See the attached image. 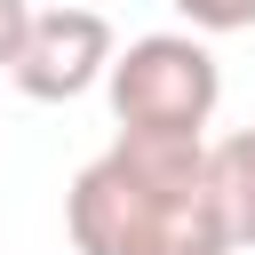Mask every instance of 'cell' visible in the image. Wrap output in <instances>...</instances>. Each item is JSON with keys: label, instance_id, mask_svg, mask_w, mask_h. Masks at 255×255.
<instances>
[{"label": "cell", "instance_id": "obj_1", "mask_svg": "<svg viewBox=\"0 0 255 255\" xmlns=\"http://www.w3.org/2000/svg\"><path fill=\"white\" fill-rule=\"evenodd\" d=\"M64 231L80 255H231L207 135L120 128L64 191Z\"/></svg>", "mask_w": 255, "mask_h": 255}, {"label": "cell", "instance_id": "obj_2", "mask_svg": "<svg viewBox=\"0 0 255 255\" xmlns=\"http://www.w3.org/2000/svg\"><path fill=\"white\" fill-rule=\"evenodd\" d=\"M104 96H112L120 128L199 135L215 120V104H223V72H215L207 40H191V32H143V40H128V56H112Z\"/></svg>", "mask_w": 255, "mask_h": 255}, {"label": "cell", "instance_id": "obj_3", "mask_svg": "<svg viewBox=\"0 0 255 255\" xmlns=\"http://www.w3.org/2000/svg\"><path fill=\"white\" fill-rule=\"evenodd\" d=\"M112 16L88 8V0H56V8H32V32H24V56L8 64V80L32 96V104H72L88 96L104 72H112Z\"/></svg>", "mask_w": 255, "mask_h": 255}, {"label": "cell", "instance_id": "obj_4", "mask_svg": "<svg viewBox=\"0 0 255 255\" xmlns=\"http://www.w3.org/2000/svg\"><path fill=\"white\" fill-rule=\"evenodd\" d=\"M207 175H215L231 247H255V128H231L223 143H207Z\"/></svg>", "mask_w": 255, "mask_h": 255}, {"label": "cell", "instance_id": "obj_5", "mask_svg": "<svg viewBox=\"0 0 255 255\" xmlns=\"http://www.w3.org/2000/svg\"><path fill=\"white\" fill-rule=\"evenodd\" d=\"M191 32H247L255 24V0H167Z\"/></svg>", "mask_w": 255, "mask_h": 255}, {"label": "cell", "instance_id": "obj_6", "mask_svg": "<svg viewBox=\"0 0 255 255\" xmlns=\"http://www.w3.org/2000/svg\"><path fill=\"white\" fill-rule=\"evenodd\" d=\"M24 32H32V0H0V72L24 56Z\"/></svg>", "mask_w": 255, "mask_h": 255}, {"label": "cell", "instance_id": "obj_7", "mask_svg": "<svg viewBox=\"0 0 255 255\" xmlns=\"http://www.w3.org/2000/svg\"><path fill=\"white\" fill-rule=\"evenodd\" d=\"M88 8H96V0H88Z\"/></svg>", "mask_w": 255, "mask_h": 255}]
</instances>
